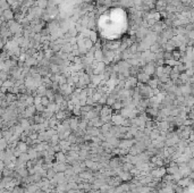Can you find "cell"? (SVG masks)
Segmentation results:
<instances>
[{
	"label": "cell",
	"mask_w": 194,
	"mask_h": 193,
	"mask_svg": "<svg viewBox=\"0 0 194 193\" xmlns=\"http://www.w3.org/2000/svg\"><path fill=\"white\" fill-rule=\"evenodd\" d=\"M16 149L19 150L21 152H27V150H29V145L26 144V142L24 141H18L17 144H16Z\"/></svg>",
	"instance_id": "6da1fadb"
},
{
	"label": "cell",
	"mask_w": 194,
	"mask_h": 193,
	"mask_svg": "<svg viewBox=\"0 0 194 193\" xmlns=\"http://www.w3.org/2000/svg\"><path fill=\"white\" fill-rule=\"evenodd\" d=\"M55 158H56V163H66V154L63 151H58L55 153Z\"/></svg>",
	"instance_id": "7a4b0ae2"
},
{
	"label": "cell",
	"mask_w": 194,
	"mask_h": 193,
	"mask_svg": "<svg viewBox=\"0 0 194 193\" xmlns=\"http://www.w3.org/2000/svg\"><path fill=\"white\" fill-rule=\"evenodd\" d=\"M9 28H10V31H12L13 33H17V32L21 31V26H19V24H18V23H15V22L9 23Z\"/></svg>",
	"instance_id": "3957f363"
},
{
	"label": "cell",
	"mask_w": 194,
	"mask_h": 193,
	"mask_svg": "<svg viewBox=\"0 0 194 193\" xmlns=\"http://www.w3.org/2000/svg\"><path fill=\"white\" fill-rule=\"evenodd\" d=\"M13 17H14V13H13V10H10L9 8L4 10V19H7V21H12Z\"/></svg>",
	"instance_id": "277c9868"
}]
</instances>
